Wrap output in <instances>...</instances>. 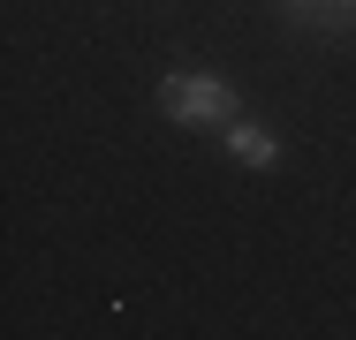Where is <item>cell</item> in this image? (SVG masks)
I'll return each instance as SVG.
<instances>
[{"mask_svg": "<svg viewBox=\"0 0 356 340\" xmlns=\"http://www.w3.org/2000/svg\"><path fill=\"white\" fill-rule=\"evenodd\" d=\"M349 15H356V0H349Z\"/></svg>", "mask_w": 356, "mask_h": 340, "instance_id": "obj_3", "label": "cell"}, {"mask_svg": "<svg viewBox=\"0 0 356 340\" xmlns=\"http://www.w3.org/2000/svg\"><path fill=\"white\" fill-rule=\"evenodd\" d=\"M159 106H167V121H190V129H227L235 121V91L205 76V68H182V76H167L159 83Z\"/></svg>", "mask_w": 356, "mask_h": 340, "instance_id": "obj_1", "label": "cell"}, {"mask_svg": "<svg viewBox=\"0 0 356 340\" xmlns=\"http://www.w3.org/2000/svg\"><path fill=\"white\" fill-rule=\"evenodd\" d=\"M220 136H227V151H235L243 167H273V159H281V136L258 129V121H227Z\"/></svg>", "mask_w": 356, "mask_h": 340, "instance_id": "obj_2", "label": "cell"}]
</instances>
